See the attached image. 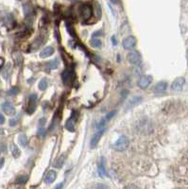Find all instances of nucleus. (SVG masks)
<instances>
[{
  "label": "nucleus",
  "mask_w": 188,
  "mask_h": 189,
  "mask_svg": "<svg viewBox=\"0 0 188 189\" xmlns=\"http://www.w3.org/2000/svg\"><path fill=\"white\" fill-rule=\"evenodd\" d=\"M16 125V121L15 120H10V126H15Z\"/></svg>",
  "instance_id": "34"
},
{
  "label": "nucleus",
  "mask_w": 188,
  "mask_h": 189,
  "mask_svg": "<svg viewBox=\"0 0 188 189\" xmlns=\"http://www.w3.org/2000/svg\"><path fill=\"white\" fill-rule=\"evenodd\" d=\"M47 87H48V81L46 78H44L39 82V89L41 91H45V90H46Z\"/></svg>",
  "instance_id": "23"
},
{
  "label": "nucleus",
  "mask_w": 188,
  "mask_h": 189,
  "mask_svg": "<svg viewBox=\"0 0 188 189\" xmlns=\"http://www.w3.org/2000/svg\"><path fill=\"white\" fill-rule=\"evenodd\" d=\"M75 123H76V119H75V118H73V116L70 117L69 119L65 122V128H66V129H67V131H69V132H75Z\"/></svg>",
  "instance_id": "14"
},
{
  "label": "nucleus",
  "mask_w": 188,
  "mask_h": 189,
  "mask_svg": "<svg viewBox=\"0 0 188 189\" xmlns=\"http://www.w3.org/2000/svg\"><path fill=\"white\" fill-rule=\"evenodd\" d=\"M63 182H60V185H57L55 186V188H57V189H58V188H62V187H63Z\"/></svg>",
  "instance_id": "36"
},
{
  "label": "nucleus",
  "mask_w": 188,
  "mask_h": 189,
  "mask_svg": "<svg viewBox=\"0 0 188 189\" xmlns=\"http://www.w3.org/2000/svg\"><path fill=\"white\" fill-rule=\"evenodd\" d=\"M104 132H105V128L99 129L98 131V132H96L94 136L92 137V139H91V142H90V147H91V149H95V147H96V145L98 144V141L100 140V138L103 135V133H104Z\"/></svg>",
  "instance_id": "9"
},
{
  "label": "nucleus",
  "mask_w": 188,
  "mask_h": 189,
  "mask_svg": "<svg viewBox=\"0 0 188 189\" xmlns=\"http://www.w3.org/2000/svg\"><path fill=\"white\" fill-rule=\"evenodd\" d=\"M166 88H167V82L166 81H159L158 83L154 86L153 91L156 94H162L166 90Z\"/></svg>",
  "instance_id": "11"
},
{
  "label": "nucleus",
  "mask_w": 188,
  "mask_h": 189,
  "mask_svg": "<svg viewBox=\"0 0 188 189\" xmlns=\"http://www.w3.org/2000/svg\"><path fill=\"white\" fill-rule=\"evenodd\" d=\"M10 63H8L7 65L5 66V68L3 69V72H2L3 78L5 80H8L9 76H10Z\"/></svg>",
  "instance_id": "22"
},
{
  "label": "nucleus",
  "mask_w": 188,
  "mask_h": 189,
  "mask_svg": "<svg viewBox=\"0 0 188 189\" xmlns=\"http://www.w3.org/2000/svg\"><path fill=\"white\" fill-rule=\"evenodd\" d=\"M18 142H19V144L21 147H25L27 146V142H28V137L25 133H22L20 134L19 136H18Z\"/></svg>",
  "instance_id": "20"
},
{
  "label": "nucleus",
  "mask_w": 188,
  "mask_h": 189,
  "mask_svg": "<svg viewBox=\"0 0 188 189\" xmlns=\"http://www.w3.org/2000/svg\"><path fill=\"white\" fill-rule=\"evenodd\" d=\"M110 1L113 3V4H117L118 3V1H119V0H110Z\"/></svg>",
  "instance_id": "37"
},
{
  "label": "nucleus",
  "mask_w": 188,
  "mask_h": 189,
  "mask_svg": "<svg viewBox=\"0 0 188 189\" xmlns=\"http://www.w3.org/2000/svg\"><path fill=\"white\" fill-rule=\"evenodd\" d=\"M186 59H187V63H188V50L186 51Z\"/></svg>",
  "instance_id": "38"
},
{
  "label": "nucleus",
  "mask_w": 188,
  "mask_h": 189,
  "mask_svg": "<svg viewBox=\"0 0 188 189\" xmlns=\"http://www.w3.org/2000/svg\"><path fill=\"white\" fill-rule=\"evenodd\" d=\"M129 145H130L129 138L125 136V135H122V136H120L116 140V143L113 144V147L117 151H124L129 147Z\"/></svg>",
  "instance_id": "1"
},
{
  "label": "nucleus",
  "mask_w": 188,
  "mask_h": 189,
  "mask_svg": "<svg viewBox=\"0 0 188 189\" xmlns=\"http://www.w3.org/2000/svg\"><path fill=\"white\" fill-rule=\"evenodd\" d=\"M54 51H55V49H54V47L53 46H46L45 47V48L41 51L40 53V57L42 59H46V58H48V57H50Z\"/></svg>",
  "instance_id": "13"
},
{
  "label": "nucleus",
  "mask_w": 188,
  "mask_h": 189,
  "mask_svg": "<svg viewBox=\"0 0 188 189\" xmlns=\"http://www.w3.org/2000/svg\"><path fill=\"white\" fill-rule=\"evenodd\" d=\"M36 102H37V94H30L28 101V107H27V113L28 115H31L36 109Z\"/></svg>",
  "instance_id": "7"
},
{
  "label": "nucleus",
  "mask_w": 188,
  "mask_h": 189,
  "mask_svg": "<svg viewBox=\"0 0 188 189\" xmlns=\"http://www.w3.org/2000/svg\"><path fill=\"white\" fill-rule=\"evenodd\" d=\"M95 188H108V186L104 185H95Z\"/></svg>",
  "instance_id": "33"
},
{
  "label": "nucleus",
  "mask_w": 188,
  "mask_h": 189,
  "mask_svg": "<svg viewBox=\"0 0 188 189\" xmlns=\"http://www.w3.org/2000/svg\"><path fill=\"white\" fill-rule=\"evenodd\" d=\"M103 33H102V31H98L96 32H95V33H93V38H96V37H98V36H101Z\"/></svg>",
  "instance_id": "29"
},
{
  "label": "nucleus",
  "mask_w": 188,
  "mask_h": 189,
  "mask_svg": "<svg viewBox=\"0 0 188 189\" xmlns=\"http://www.w3.org/2000/svg\"><path fill=\"white\" fill-rule=\"evenodd\" d=\"M80 15L81 18L83 22L88 21L91 17L93 15V9L91 8V6L88 4H83L81 6V10H80Z\"/></svg>",
  "instance_id": "2"
},
{
  "label": "nucleus",
  "mask_w": 188,
  "mask_h": 189,
  "mask_svg": "<svg viewBox=\"0 0 188 189\" xmlns=\"http://www.w3.org/2000/svg\"><path fill=\"white\" fill-rule=\"evenodd\" d=\"M18 93H19V88L16 87V86H14V87L10 88V89L9 90L8 94H9V96H10V97H14V96H16V94H17Z\"/></svg>",
  "instance_id": "26"
},
{
  "label": "nucleus",
  "mask_w": 188,
  "mask_h": 189,
  "mask_svg": "<svg viewBox=\"0 0 188 189\" xmlns=\"http://www.w3.org/2000/svg\"><path fill=\"white\" fill-rule=\"evenodd\" d=\"M136 38L133 36H129L123 40L122 42V46L124 47V49L126 50H132L136 45Z\"/></svg>",
  "instance_id": "6"
},
{
  "label": "nucleus",
  "mask_w": 188,
  "mask_h": 189,
  "mask_svg": "<svg viewBox=\"0 0 188 189\" xmlns=\"http://www.w3.org/2000/svg\"><path fill=\"white\" fill-rule=\"evenodd\" d=\"M4 122H5V117L2 114H0V125L4 124Z\"/></svg>",
  "instance_id": "30"
},
{
  "label": "nucleus",
  "mask_w": 188,
  "mask_h": 189,
  "mask_svg": "<svg viewBox=\"0 0 188 189\" xmlns=\"http://www.w3.org/2000/svg\"><path fill=\"white\" fill-rule=\"evenodd\" d=\"M152 80H153V79L151 76L144 75V76H141L140 79L138 80L137 85L139 88H141V89H147V88L149 86V84L152 82Z\"/></svg>",
  "instance_id": "5"
},
{
  "label": "nucleus",
  "mask_w": 188,
  "mask_h": 189,
  "mask_svg": "<svg viewBox=\"0 0 188 189\" xmlns=\"http://www.w3.org/2000/svg\"><path fill=\"white\" fill-rule=\"evenodd\" d=\"M75 79V73L72 68H66L62 73V80L65 85H71Z\"/></svg>",
  "instance_id": "3"
},
{
  "label": "nucleus",
  "mask_w": 188,
  "mask_h": 189,
  "mask_svg": "<svg viewBox=\"0 0 188 189\" xmlns=\"http://www.w3.org/2000/svg\"><path fill=\"white\" fill-rule=\"evenodd\" d=\"M4 163H5V159H4V158H1V157H0V169H1V168L3 167Z\"/></svg>",
  "instance_id": "31"
},
{
  "label": "nucleus",
  "mask_w": 188,
  "mask_h": 189,
  "mask_svg": "<svg viewBox=\"0 0 188 189\" xmlns=\"http://www.w3.org/2000/svg\"><path fill=\"white\" fill-rule=\"evenodd\" d=\"M112 41H113V44L116 45V36H113L112 37Z\"/></svg>",
  "instance_id": "35"
},
{
  "label": "nucleus",
  "mask_w": 188,
  "mask_h": 189,
  "mask_svg": "<svg viewBox=\"0 0 188 189\" xmlns=\"http://www.w3.org/2000/svg\"><path fill=\"white\" fill-rule=\"evenodd\" d=\"M90 45L92 47H95V48H100V47L102 46V43L101 41L98 38H93L92 40L90 41Z\"/></svg>",
  "instance_id": "21"
},
{
  "label": "nucleus",
  "mask_w": 188,
  "mask_h": 189,
  "mask_svg": "<svg viewBox=\"0 0 188 189\" xmlns=\"http://www.w3.org/2000/svg\"><path fill=\"white\" fill-rule=\"evenodd\" d=\"M59 65V61L58 59H54L52 61H49L46 63V68L47 69H56Z\"/></svg>",
  "instance_id": "18"
},
{
  "label": "nucleus",
  "mask_w": 188,
  "mask_h": 189,
  "mask_svg": "<svg viewBox=\"0 0 188 189\" xmlns=\"http://www.w3.org/2000/svg\"><path fill=\"white\" fill-rule=\"evenodd\" d=\"M64 161H65V157L64 155H60L58 159H57V161L56 163L54 164V167H55L56 168H62L63 167V165L64 164Z\"/></svg>",
  "instance_id": "19"
},
{
  "label": "nucleus",
  "mask_w": 188,
  "mask_h": 189,
  "mask_svg": "<svg viewBox=\"0 0 188 189\" xmlns=\"http://www.w3.org/2000/svg\"><path fill=\"white\" fill-rule=\"evenodd\" d=\"M142 99H143V98H142L141 97H132V98L131 99V101H130L129 105H128L129 109H131V108H132V107H135L136 105L140 104V103L142 102Z\"/></svg>",
  "instance_id": "16"
},
{
  "label": "nucleus",
  "mask_w": 188,
  "mask_h": 189,
  "mask_svg": "<svg viewBox=\"0 0 188 189\" xmlns=\"http://www.w3.org/2000/svg\"><path fill=\"white\" fill-rule=\"evenodd\" d=\"M28 177L27 175H22L20 176L19 178L17 179V184H20V185H25L26 182H28Z\"/></svg>",
  "instance_id": "25"
},
{
  "label": "nucleus",
  "mask_w": 188,
  "mask_h": 189,
  "mask_svg": "<svg viewBox=\"0 0 188 189\" xmlns=\"http://www.w3.org/2000/svg\"><path fill=\"white\" fill-rule=\"evenodd\" d=\"M2 110H3L4 113L8 115H14L15 113H16V110L14 108V106L10 101H5L2 104Z\"/></svg>",
  "instance_id": "10"
},
{
  "label": "nucleus",
  "mask_w": 188,
  "mask_h": 189,
  "mask_svg": "<svg viewBox=\"0 0 188 189\" xmlns=\"http://www.w3.org/2000/svg\"><path fill=\"white\" fill-rule=\"evenodd\" d=\"M98 173L100 174L101 177H108V173H107V171H106V168H105V161H104V159H101V161L100 163L98 164Z\"/></svg>",
  "instance_id": "15"
},
{
  "label": "nucleus",
  "mask_w": 188,
  "mask_h": 189,
  "mask_svg": "<svg viewBox=\"0 0 188 189\" xmlns=\"http://www.w3.org/2000/svg\"><path fill=\"white\" fill-rule=\"evenodd\" d=\"M10 152H11V154H13V156L14 157V158H18L20 156V154H21V151H20V150L18 149V147L15 145V144H10Z\"/></svg>",
  "instance_id": "17"
},
{
  "label": "nucleus",
  "mask_w": 188,
  "mask_h": 189,
  "mask_svg": "<svg viewBox=\"0 0 188 189\" xmlns=\"http://www.w3.org/2000/svg\"><path fill=\"white\" fill-rule=\"evenodd\" d=\"M0 152H6V146L5 145L0 146Z\"/></svg>",
  "instance_id": "32"
},
{
  "label": "nucleus",
  "mask_w": 188,
  "mask_h": 189,
  "mask_svg": "<svg viewBox=\"0 0 188 189\" xmlns=\"http://www.w3.org/2000/svg\"><path fill=\"white\" fill-rule=\"evenodd\" d=\"M56 178H57L56 171L55 170H49L46 175L45 182H46V184L49 185V184H52V182L56 180Z\"/></svg>",
  "instance_id": "12"
},
{
  "label": "nucleus",
  "mask_w": 188,
  "mask_h": 189,
  "mask_svg": "<svg viewBox=\"0 0 188 189\" xmlns=\"http://www.w3.org/2000/svg\"><path fill=\"white\" fill-rule=\"evenodd\" d=\"M127 60L131 64H133V65H139L142 63V56L138 51H131L128 56H127Z\"/></svg>",
  "instance_id": "4"
},
{
  "label": "nucleus",
  "mask_w": 188,
  "mask_h": 189,
  "mask_svg": "<svg viewBox=\"0 0 188 189\" xmlns=\"http://www.w3.org/2000/svg\"><path fill=\"white\" fill-rule=\"evenodd\" d=\"M95 16L98 17V18L99 19L100 17H101V7H100V5L98 2H95Z\"/></svg>",
  "instance_id": "24"
},
{
  "label": "nucleus",
  "mask_w": 188,
  "mask_h": 189,
  "mask_svg": "<svg viewBox=\"0 0 188 189\" xmlns=\"http://www.w3.org/2000/svg\"><path fill=\"white\" fill-rule=\"evenodd\" d=\"M69 1H72V2H74V1H76V0H69Z\"/></svg>",
  "instance_id": "39"
},
{
  "label": "nucleus",
  "mask_w": 188,
  "mask_h": 189,
  "mask_svg": "<svg viewBox=\"0 0 188 189\" xmlns=\"http://www.w3.org/2000/svg\"><path fill=\"white\" fill-rule=\"evenodd\" d=\"M116 114V111H113V112H111V113H109L105 117H104V119L106 120V121H109V120H111L112 118L114 116V115Z\"/></svg>",
  "instance_id": "27"
},
{
  "label": "nucleus",
  "mask_w": 188,
  "mask_h": 189,
  "mask_svg": "<svg viewBox=\"0 0 188 189\" xmlns=\"http://www.w3.org/2000/svg\"><path fill=\"white\" fill-rule=\"evenodd\" d=\"M184 83H185L184 78H183V77H179V78H177L172 82L171 89L175 92H180L183 90Z\"/></svg>",
  "instance_id": "8"
},
{
  "label": "nucleus",
  "mask_w": 188,
  "mask_h": 189,
  "mask_svg": "<svg viewBox=\"0 0 188 189\" xmlns=\"http://www.w3.org/2000/svg\"><path fill=\"white\" fill-rule=\"evenodd\" d=\"M66 28H67V31L69 32V34L71 35V36H75V32H74V29H72L71 27L68 25V23L66 24Z\"/></svg>",
  "instance_id": "28"
}]
</instances>
